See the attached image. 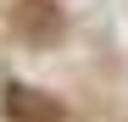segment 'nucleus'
<instances>
[{"instance_id": "f03ea898", "label": "nucleus", "mask_w": 128, "mask_h": 122, "mask_svg": "<svg viewBox=\"0 0 128 122\" xmlns=\"http://www.w3.org/2000/svg\"><path fill=\"white\" fill-rule=\"evenodd\" d=\"M17 33L34 39V45H50L61 33V11L56 0H17Z\"/></svg>"}, {"instance_id": "f257e3e1", "label": "nucleus", "mask_w": 128, "mask_h": 122, "mask_svg": "<svg viewBox=\"0 0 128 122\" xmlns=\"http://www.w3.org/2000/svg\"><path fill=\"white\" fill-rule=\"evenodd\" d=\"M0 106H6V117H11V122H61L56 94H45V89H28V83H11Z\"/></svg>"}]
</instances>
